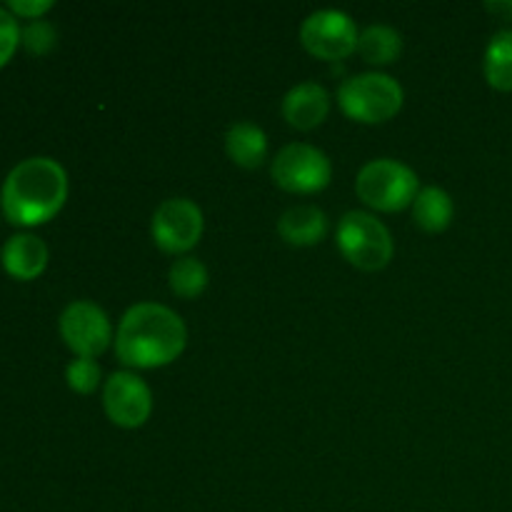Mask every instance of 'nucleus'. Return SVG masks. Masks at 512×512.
Instances as JSON below:
<instances>
[{
  "label": "nucleus",
  "mask_w": 512,
  "mask_h": 512,
  "mask_svg": "<svg viewBox=\"0 0 512 512\" xmlns=\"http://www.w3.org/2000/svg\"><path fill=\"white\" fill-rule=\"evenodd\" d=\"M0 260H3V268L13 278L33 280L48 265V245L38 235L18 233L5 240L3 250H0Z\"/></svg>",
  "instance_id": "ddd939ff"
},
{
  "label": "nucleus",
  "mask_w": 512,
  "mask_h": 512,
  "mask_svg": "<svg viewBox=\"0 0 512 512\" xmlns=\"http://www.w3.org/2000/svg\"><path fill=\"white\" fill-rule=\"evenodd\" d=\"M455 218V203L443 188H423L413 200V220L425 233H443Z\"/></svg>",
  "instance_id": "2eb2a0df"
},
{
  "label": "nucleus",
  "mask_w": 512,
  "mask_h": 512,
  "mask_svg": "<svg viewBox=\"0 0 512 512\" xmlns=\"http://www.w3.org/2000/svg\"><path fill=\"white\" fill-rule=\"evenodd\" d=\"M58 325L65 345L73 350L75 358H98L115 340L110 318L103 308H98L90 300L70 303L60 315Z\"/></svg>",
  "instance_id": "1a4fd4ad"
},
{
  "label": "nucleus",
  "mask_w": 512,
  "mask_h": 512,
  "mask_svg": "<svg viewBox=\"0 0 512 512\" xmlns=\"http://www.w3.org/2000/svg\"><path fill=\"white\" fill-rule=\"evenodd\" d=\"M355 193L368 208L380 213H398L418 198L420 180L415 170L400 160L378 158L360 168Z\"/></svg>",
  "instance_id": "20e7f679"
},
{
  "label": "nucleus",
  "mask_w": 512,
  "mask_h": 512,
  "mask_svg": "<svg viewBox=\"0 0 512 512\" xmlns=\"http://www.w3.org/2000/svg\"><path fill=\"white\" fill-rule=\"evenodd\" d=\"M103 408L110 423L125 430H135L148 423L150 413H153V393L140 375L123 370L105 380Z\"/></svg>",
  "instance_id": "9d476101"
},
{
  "label": "nucleus",
  "mask_w": 512,
  "mask_h": 512,
  "mask_svg": "<svg viewBox=\"0 0 512 512\" xmlns=\"http://www.w3.org/2000/svg\"><path fill=\"white\" fill-rule=\"evenodd\" d=\"M403 85L388 73H360L343 80L338 105L350 120L365 125L388 123L403 108Z\"/></svg>",
  "instance_id": "7ed1b4c3"
},
{
  "label": "nucleus",
  "mask_w": 512,
  "mask_h": 512,
  "mask_svg": "<svg viewBox=\"0 0 512 512\" xmlns=\"http://www.w3.org/2000/svg\"><path fill=\"white\" fill-rule=\"evenodd\" d=\"M355 20L343 10H315L300 25V43L320 60H345L358 50Z\"/></svg>",
  "instance_id": "0eeeda50"
},
{
  "label": "nucleus",
  "mask_w": 512,
  "mask_h": 512,
  "mask_svg": "<svg viewBox=\"0 0 512 512\" xmlns=\"http://www.w3.org/2000/svg\"><path fill=\"white\" fill-rule=\"evenodd\" d=\"M65 380H68L70 390H75V393H95L100 385V365L95 363V358H75L65 370Z\"/></svg>",
  "instance_id": "6ab92c4d"
},
{
  "label": "nucleus",
  "mask_w": 512,
  "mask_h": 512,
  "mask_svg": "<svg viewBox=\"0 0 512 512\" xmlns=\"http://www.w3.org/2000/svg\"><path fill=\"white\" fill-rule=\"evenodd\" d=\"M485 10H488L490 15H495V18L500 20H512V0H488L485 3Z\"/></svg>",
  "instance_id": "5701e85b"
},
{
  "label": "nucleus",
  "mask_w": 512,
  "mask_h": 512,
  "mask_svg": "<svg viewBox=\"0 0 512 512\" xmlns=\"http://www.w3.org/2000/svg\"><path fill=\"white\" fill-rule=\"evenodd\" d=\"M225 153L240 168H260L268 160V135L255 123L240 120V123L230 125L225 133Z\"/></svg>",
  "instance_id": "4468645a"
},
{
  "label": "nucleus",
  "mask_w": 512,
  "mask_h": 512,
  "mask_svg": "<svg viewBox=\"0 0 512 512\" xmlns=\"http://www.w3.org/2000/svg\"><path fill=\"white\" fill-rule=\"evenodd\" d=\"M270 178L288 193L313 195L328 188L333 180V165L315 145L290 143L273 158Z\"/></svg>",
  "instance_id": "423d86ee"
},
{
  "label": "nucleus",
  "mask_w": 512,
  "mask_h": 512,
  "mask_svg": "<svg viewBox=\"0 0 512 512\" xmlns=\"http://www.w3.org/2000/svg\"><path fill=\"white\" fill-rule=\"evenodd\" d=\"M208 280V268H205L198 258L183 255V258H178L170 265L168 283L173 295H178V298H198V295H203L205 288H208Z\"/></svg>",
  "instance_id": "a211bd4d"
},
{
  "label": "nucleus",
  "mask_w": 512,
  "mask_h": 512,
  "mask_svg": "<svg viewBox=\"0 0 512 512\" xmlns=\"http://www.w3.org/2000/svg\"><path fill=\"white\" fill-rule=\"evenodd\" d=\"M20 40H23L28 53L45 55L55 48L58 35H55V28L48 23V20H33V23H28V28L20 33Z\"/></svg>",
  "instance_id": "aec40b11"
},
{
  "label": "nucleus",
  "mask_w": 512,
  "mask_h": 512,
  "mask_svg": "<svg viewBox=\"0 0 512 512\" xmlns=\"http://www.w3.org/2000/svg\"><path fill=\"white\" fill-rule=\"evenodd\" d=\"M338 250L350 265L365 273L383 270L393 260V235L375 215L350 210L338 225Z\"/></svg>",
  "instance_id": "39448f33"
},
{
  "label": "nucleus",
  "mask_w": 512,
  "mask_h": 512,
  "mask_svg": "<svg viewBox=\"0 0 512 512\" xmlns=\"http://www.w3.org/2000/svg\"><path fill=\"white\" fill-rule=\"evenodd\" d=\"M3 213L15 225L48 223L68 200V175L53 158H28L15 165L3 183Z\"/></svg>",
  "instance_id": "f03ea898"
},
{
  "label": "nucleus",
  "mask_w": 512,
  "mask_h": 512,
  "mask_svg": "<svg viewBox=\"0 0 512 512\" xmlns=\"http://www.w3.org/2000/svg\"><path fill=\"white\" fill-rule=\"evenodd\" d=\"M20 43V28L15 15L8 8H0V68L13 58Z\"/></svg>",
  "instance_id": "412c9836"
},
{
  "label": "nucleus",
  "mask_w": 512,
  "mask_h": 512,
  "mask_svg": "<svg viewBox=\"0 0 512 512\" xmlns=\"http://www.w3.org/2000/svg\"><path fill=\"white\" fill-rule=\"evenodd\" d=\"M53 8L50 0H10L8 10L10 13L20 15V18H30V20H40V15L48 13Z\"/></svg>",
  "instance_id": "4be33fe9"
},
{
  "label": "nucleus",
  "mask_w": 512,
  "mask_h": 512,
  "mask_svg": "<svg viewBox=\"0 0 512 512\" xmlns=\"http://www.w3.org/2000/svg\"><path fill=\"white\" fill-rule=\"evenodd\" d=\"M203 228V210L193 200L170 198L165 203H160L158 210H155L150 233H153L155 245L163 253L183 255L200 243Z\"/></svg>",
  "instance_id": "6e6552de"
},
{
  "label": "nucleus",
  "mask_w": 512,
  "mask_h": 512,
  "mask_svg": "<svg viewBox=\"0 0 512 512\" xmlns=\"http://www.w3.org/2000/svg\"><path fill=\"white\" fill-rule=\"evenodd\" d=\"M188 328L168 305L138 303L125 310L115 335V355L135 370L165 368L183 355Z\"/></svg>",
  "instance_id": "f257e3e1"
},
{
  "label": "nucleus",
  "mask_w": 512,
  "mask_h": 512,
  "mask_svg": "<svg viewBox=\"0 0 512 512\" xmlns=\"http://www.w3.org/2000/svg\"><path fill=\"white\" fill-rule=\"evenodd\" d=\"M328 215L315 205H295L278 220V233L293 248H313L328 235Z\"/></svg>",
  "instance_id": "f8f14e48"
},
{
  "label": "nucleus",
  "mask_w": 512,
  "mask_h": 512,
  "mask_svg": "<svg viewBox=\"0 0 512 512\" xmlns=\"http://www.w3.org/2000/svg\"><path fill=\"white\" fill-rule=\"evenodd\" d=\"M358 53L370 65H390L403 53V38L390 25H368L358 38Z\"/></svg>",
  "instance_id": "f3484780"
},
{
  "label": "nucleus",
  "mask_w": 512,
  "mask_h": 512,
  "mask_svg": "<svg viewBox=\"0 0 512 512\" xmlns=\"http://www.w3.org/2000/svg\"><path fill=\"white\" fill-rule=\"evenodd\" d=\"M330 113V95L318 83H298L283 98V118L295 130H313L325 123Z\"/></svg>",
  "instance_id": "9b49d317"
},
{
  "label": "nucleus",
  "mask_w": 512,
  "mask_h": 512,
  "mask_svg": "<svg viewBox=\"0 0 512 512\" xmlns=\"http://www.w3.org/2000/svg\"><path fill=\"white\" fill-rule=\"evenodd\" d=\"M483 73L490 88L512 93V30H500L490 38L485 48Z\"/></svg>",
  "instance_id": "dca6fc26"
}]
</instances>
